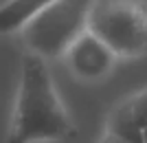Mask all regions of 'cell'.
<instances>
[{
	"instance_id": "6da1fadb",
	"label": "cell",
	"mask_w": 147,
	"mask_h": 143,
	"mask_svg": "<svg viewBox=\"0 0 147 143\" xmlns=\"http://www.w3.org/2000/svg\"><path fill=\"white\" fill-rule=\"evenodd\" d=\"M75 123L51 77L49 62L26 51L20 64V84L5 143H44L75 137Z\"/></svg>"
},
{
	"instance_id": "7a4b0ae2",
	"label": "cell",
	"mask_w": 147,
	"mask_h": 143,
	"mask_svg": "<svg viewBox=\"0 0 147 143\" xmlns=\"http://www.w3.org/2000/svg\"><path fill=\"white\" fill-rule=\"evenodd\" d=\"M88 31L108 44L119 60L147 55V0H94Z\"/></svg>"
},
{
	"instance_id": "3957f363",
	"label": "cell",
	"mask_w": 147,
	"mask_h": 143,
	"mask_svg": "<svg viewBox=\"0 0 147 143\" xmlns=\"http://www.w3.org/2000/svg\"><path fill=\"white\" fill-rule=\"evenodd\" d=\"M94 0H55L20 31L26 51L49 60H61L68 46L88 29Z\"/></svg>"
},
{
	"instance_id": "277c9868",
	"label": "cell",
	"mask_w": 147,
	"mask_h": 143,
	"mask_svg": "<svg viewBox=\"0 0 147 143\" xmlns=\"http://www.w3.org/2000/svg\"><path fill=\"white\" fill-rule=\"evenodd\" d=\"M119 57L92 31H84L64 53L68 70L79 81H101L114 70Z\"/></svg>"
},
{
	"instance_id": "5b68a950",
	"label": "cell",
	"mask_w": 147,
	"mask_h": 143,
	"mask_svg": "<svg viewBox=\"0 0 147 143\" xmlns=\"http://www.w3.org/2000/svg\"><path fill=\"white\" fill-rule=\"evenodd\" d=\"M147 130V88L114 104L105 119V132L125 143H143Z\"/></svg>"
},
{
	"instance_id": "8992f818",
	"label": "cell",
	"mask_w": 147,
	"mask_h": 143,
	"mask_svg": "<svg viewBox=\"0 0 147 143\" xmlns=\"http://www.w3.org/2000/svg\"><path fill=\"white\" fill-rule=\"evenodd\" d=\"M53 2L55 0H7L5 5H0V35L20 33L37 13Z\"/></svg>"
},
{
	"instance_id": "52a82bcc",
	"label": "cell",
	"mask_w": 147,
	"mask_h": 143,
	"mask_svg": "<svg viewBox=\"0 0 147 143\" xmlns=\"http://www.w3.org/2000/svg\"><path fill=\"white\" fill-rule=\"evenodd\" d=\"M99 143H117V139L112 137V134H108V132H103V137L99 139Z\"/></svg>"
},
{
	"instance_id": "ba28073f",
	"label": "cell",
	"mask_w": 147,
	"mask_h": 143,
	"mask_svg": "<svg viewBox=\"0 0 147 143\" xmlns=\"http://www.w3.org/2000/svg\"><path fill=\"white\" fill-rule=\"evenodd\" d=\"M143 143H147V130L143 132Z\"/></svg>"
},
{
	"instance_id": "9c48e42d",
	"label": "cell",
	"mask_w": 147,
	"mask_h": 143,
	"mask_svg": "<svg viewBox=\"0 0 147 143\" xmlns=\"http://www.w3.org/2000/svg\"><path fill=\"white\" fill-rule=\"evenodd\" d=\"M117 143H125V141H119V139H117Z\"/></svg>"
}]
</instances>
